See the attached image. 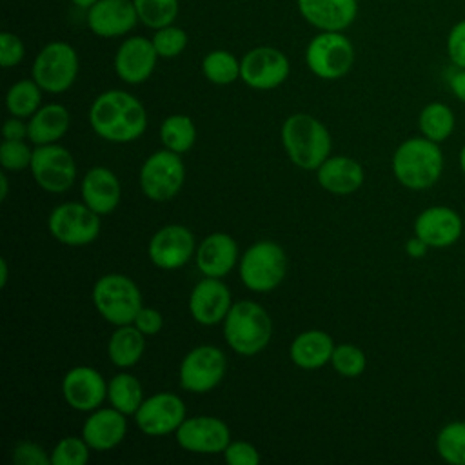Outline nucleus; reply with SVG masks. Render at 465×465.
Here are the masks:
<instances>
[{
	"label": "nucleus",
	"instance_id": "obj_43",
	"mask_svg": "<svg viewBox=\"0 0 465 465\" xmlns=\"http://www.w3.org/2000/svg\"><path fill=\"white\" fill-rule=\"evenodd\" d=\"M13 461L16 465H51V454L35 441H20L13 449Z\"/></svg>",
	"mask_w": 465,
	"mask_h": 465
},
{
	"label": "nucleus",
	"instance_id": "obj_46",
	"mask_svg": "<svg viewBox=\"0 0 465 465\" xmlns=\"http://www.w3.org/2000/svg\"><path fill=\"white\" fill-rule=\"evenodd\" d=\"M4 140H25L27 138V124H24V118L11 116L5 120L2 127Z\"/></svg>",
	"mask_w": 465,
	"mask_h": 465
},
{
	"label": "nucleus",
	"instance_id": "obj_40",
	"mask_svg": "<svg viewBox=\"0 0 465 465\" xmlns=\"http://www.w3.org/2000/svg\"><path fill=\"white\" fill-rule=\"evenodd\" d=\"M33 149L25 140H4L0 145V163L5 171H22L31 165Z\"/></svg>",
	"mask_w": 465,
	"mask_h": 465
},
{
	"label": "nucleus",
	"instance_id": "obj_9",
	"mask_svg": "<svg viewBox=\"0 0 465 465\" xmlns=\"http://www.w3.org/2000/svg\"><path fill=\"white\" fill-rule=\"evenodd\" d=\"M49 232L54 240L69 247L93 243L102 229V216L84 202H65L56 205L47 218Z\"/></svg>",
	"mask_w": 465,
	"mask_h": 465
},
{
	"label": "nucleus",
	"instance_id": "obj_47",
	"mask_svg": "<svg viewBox=\"0 0 465 465\" xmlns=\"http://www.w3.org/2000/svg\"><path fill=\"white\" fill-rule=\"evenodd\" d=\"M450 93L465 104V67H456L454 73L449 76Z\"/></svg>",
	"mask_w": 465,
	"mask_h": 465
},
{
	"label": "nucleus",
	"instance_id": "obj_23",
	"mask_svg": "<svg viewBox=\"0 0 465 465\" xmlns=\"http://www.w3.org/2000/svg\"><path fill=\"white\" fill-rule=\"evenodd\" d=\"M127 432L125 414L114 407L94 409L82 425V438L93 450L104 452L120 445Z\"/></svg>",
	"mask_w": 465,
	"mask_h": 465
},
{
	"label": "nucleus",
	"instance_id": "obj_42",
	"mask_svg": "<svg viewBox=\"0 0 465 465\" xmlns=\"http://www.w3.org/2000/svg\"><path fill=\"white\" fill-rule=\"evenodd\" d=\"M222 454L229 465H258L260 463L258 449L252 443L243 440H234V441L231 440Z\"/></svg>",
	"mask_w": 465,
	"mask_h": 465
},
{
	"label": "nucleus",
	"instance_id": "obj_26",
	"mask_svg": "<svg viewBox=\"0 0 465 465\" xmlns=\"http://www.w3.org/2000/svg\"><path fill=\"white\" fill-rule=\"evenodd\" d=\"M316 180L327 193L345 196L356 193L363 185L365 171L354 158L338 154L329 156L316 169Z\"/></svg>",
	"mask_w": 465,
	"mask_h": 465
},
{
	"label": "nucleus",
	"instance_id": "obj_18",
	"mask_svg": "<svg viewBox=\"0 0 465 465\" xmlns=\"http://www.w3.org/2000/svg\"><path fill=\"white\" fill-rule=\"evenodd\" d=\"M463 232V220L449 205H430L414 218V234L430 249H447L454 245Z\"/></svg>",
	"mask_w": 465,
	"mask_h": 465
},
{
	"label": "nucleus",
	"instance_id": "obj_2",
	"mask_svg": "<svg viewBox=\"0 0 465 465\" xmlns=\"http://www.w3.org/2000/svg\"><path fill=\"white\" fill-rule=\"evenodd\" d=\"M443 151L438 142L425 136H412L403 140L392 154V174L411 191H425L432 187L443 173Z\"/></svg>",
	"mask_w": 465,
	"mask_h": 465
},
{
	"label": "nucleus",
	"instance_id": "obj_19",
	"mask_svg": "<svg viewBox=\"0 0 465 465\" xmlns=\"http://www.w3.org/2000/svg\"><path fill=\"white\" fill-rule=\"evenodd\" d=\"M231 305V291L222 278L205 276L189 294V312L196 323L205 327L223 323Z\"/></svg>",
	"mask_w": 465,
	"mask_h": 465
},
{
	"label": "nucleus",
	"instance_id": "obj_7",
	"mask_svg": "<svg viewBox=\"0 0 465 465\" xmlns=\"http://www.w3.org/2000/svg\"><path fill=\"white\" fill-rule=\"evenodd\" d=\"M305 64L322 80L343 78L354 64V45L343 31H320L307 44Z\"/></svg>",
	"mask_w": 465,
	"mask_h": 465
},
{
	"label": "nucleus",
	"instance_id": "obj_32",
	"mask_svg": "<svg viewBox=\"0 0 465 465\" xmlns=\"http://www.w3.org/2000/svg\"><path fill=\"white\" fill-rule=\"evenodd\" d=\"M42 87L31 78L15 82L5 94V107L11 116L31 118L42 107Z\"/></svg>",
	"mask_w": 465,
	"mask_h": 465
},
{
	"label": "nucleus",
	"instance_id": "obj_20",
	"mask_svg": "<svg viewBox=\"0 0 465 465\" xmlns=\"http://www.w3.org/2000/svg\"><path fill=\"white\" fill-rule=\"evenodd\" d=\"M158 58L153 40L145 36H129L116 49L114 71L122 82L136 85L153 74Z\"/></svg>",
	"mask_w": 465,
	"mask_h": 465
},
{
	"label": "nucleus",
	"instance_id": "obj_37",
	"mask_svg": "<svg viewBox=\"0 0 465 465\" xmlns=\"http://www.w3.org/2000/svg\"><path fill=\"white\" fill-rule=\"evenodd\" d=\"M332 369L345 378L360 376L367 367V358L358 345L352 343H340L334 347L331 356Z\"/></svg>",
	"mask_w": 465,
	"mask_h": 465
},
{
	"label": "nucleus",
	"instance_id": "obj_50",
	"mask_svg": "<svg viewBox=\"0 0 465 465\" xmlns=\"http://www.w3.org/2000/svg\"><path fill=\"white\" fill-rule=\"evenodd\" d=\"M7 193H9V180H7V174L2 173L0 174V200L2 202L7 198Z\"/></svg>",
	"mask_w": 465,
	"mask_h": 465
},
{
	"label": "nucleus",
	"instance_id": "obj_25",
	"mask_svg": "<svg viewBox=\"0 0 465 465\" xmlns=\"http://www.w3.org/2000/svg\"><path fill=\"white\" fill-rule=\"evenodd\" d=\"M82 202L100 216L111 214L122 198V187L116 174L102 165L91 167L80 185Z\"/></svg>",
	"mask_w": 465,
	"mask_h": 465
},
{
	"label": "nucleus",
	"instance_id": "obj_52",
	"mask_svg": "<svg viewBox=\"0 0 465 465\" xmlns=\"http://www.w3.org/2000/svg\"><path fill=\"white\" fill-rule=\"evenodd\" d=\"M460 169H461V173L465 176V143L460 149Z\"/></svg>",
	"mask_w": 465,
	"mask_h": 465
},
{
	"label": "nucleus",
	"instance_id": "obj_27",
	"mask_svg": "<svg viewBox=\"0 0 465 465\" xmlns=\"http://www.w3.org/2000/svg\"><path fill=\"white\" fill-rule=\"evenodd\" d=\"M334 341L331 334L320 329H309L300 332L289 349V356L292 363L305 371L322 369L323 365L331 363V356L334 351Z\"/></svg>",
	"mask_w": 465,
	"mask_h": 465
},
{
	"label": "nucleus",
	"instance_id": "obj_21",
	"mask_svg": "<svg viewBox=\"0 0 465 465\" xmlns=\"http://www.w3.org/2000/svg\"><path fill=\"white\" fill-rule=\"evenodd\" d=\"M87 11V27L100 38L127 35L140 20L133 0H98Z\"/></svg>",
	"mask_w": 465,
	"mask_h": 465
},
{
	"label": "nucleus",
	"instance_id": "obj_13",
	"mask_svg": "<svg viewBox=\"0 0 465 465\" xmlns=\"http://www.w3.org/2000/svg\"><path fill=\"white\" fill-rule=\"evenodd\" d=\"M291 73L285 53L271 45H260L247 51L240 60V78L256 91H271L280 87Z\"/></svg>",
	"mask_w": 465,
	"mask_h": 465
},
{
	"label": "nucleus",
	"instance_id": "obj_45",
	"mask_svg": "<svg viewBox=\"0 0 465 465\" xmlns=\"http://www.w3.org/2000/svg\"><path fill=\"white\" fill-rule=\"evenodd\" d=\"M133 325H134L136 329H140L145 336H154V334H158V332L162 331V327H163V316H162V312H160L158 309L142 305V309H140V311L136 312V316H134Z\"/></svg>",
	"mask_w": 465,
	"mask_h": 465
},
{
	"label": "nucleus",
	"instance_id": "obj_1",
	"mask_svg": "<svg viewBox=\"0 0 465 465\" xmlns=\"http://www.w3.org/2000/svg\"><path fill=\"white\" fill-rule=\"evenodd\" d=\"M89 124L96 136L113 143H129L145 133L147 111L134 94L109 89L93 100Z\"/></svg>",
	"mask_w": 465,
	"mask_h": 465
},
{
	"label": "nucleus",
	"instance_id": "obj_22",
	"mask_svg": "<svg viewBox=\"0 0 465 465\" xmlns=\"http://www.w3.org/2000/svg\"><path fill=\"white\" fill-rule=\"evenodd\" d=\"M296 5L318 31H345L358 15V0H296Z\"/></svg>",
	"mask_w": 465,
	"mask_h": 465
},
{
	"label": "nucleus",
	"instance_id": "obj_16",
	"mask_svg": "<svg viewBox=\"0 0 465 465\" xmlns=\"http://www.w3.org/2000/svg\"><path fill=\"white\" fill-rule=\"evenodd\" d=\"M178 445L194 454L223 452L231 441L227 423L216 416H191L176 429Z\"/></svg>",
	"mask_w": 465,
	"mask_h": 465
},
{
	"label": "nucleus",
	"instance_id": "obj_31",
	"mask_svg": "<svg viewBox=\"0 0 465 465\" xmlns=\"http://www.w3.org/2000/svg\"><path fill=\"white\" fill-rule=\"evenodd\" d=\"M107 400L111 407L118 409L125 416L127 414L134 416V412L138 411V407L145 398H143V389L138 378L129 372H120L113 376L111 381L107 383Z\"/></svg>",
	"mask_w": 465,
	"mask_h": 465
},
{
	"label": "nucleus",
	"instance_id": "obj_15",
	"mask_svg": "<svg viewBox=\"0 0 465 465\" xmlns=\"http://www.w3.org/2000/svg\"><path fill=\"white\" fill-rule=\"evenodd\" d=\"M185 418L183 400L167 391L147 396L134 412L136 427L147 436H165L176 432Z\"/></svg>",
	"mask_w": 465,
	"mask_h": 465
},
{
	"label": "nucleus",
	"instance_id": "obj_28",
	"mask_svg": "<svg viewBox=\"0 0 465 465\" xmlns=\"http://www.w3.org/2000/svg\"><path fill=\"white\" fill-rule=\"evenodd\" d=\"M71 125V114L62 104L42 105L27 122V140L33 145L56 143L65 136Z\"/></svg>",
	"mask_w": 465,
	"mask_h": 465
},
{
	"label": "nucleus",
	"instance_id": "obj_51",
	"mask_svg": "<svg viewBox=\"0 0 465 465\" xmlns=\"http://www.w3.org/2000/svg\"><path fill=\"white\" fill-rule=\"evenodd\" d=\"M76 7H82V9H89L94 2H98V0H71Z\"/></svg>",
	"mask_w": 465,
	"mask_h": 465
},
{
	"label": "nucleus",
	"instance_id": "obj_12",
	"mask_svg": "<svg viewBox=\"0 0 465 465\" xmlns=\"http://www.w3.org/2000/svg\"><path fill=\"white\" fill-rule=\"evenodd\" d=\"M227 371V358L216 345H198L191 349L178 369L182 389L203 394L218 387Z\"/></svg>",
	"mask_w": 465,
	"mask_h": 465
},
{
	"label": "nucleus",
	"instance_id": "obj_49",
	"mask_svg": "<svg viewBox=\"0 0 465 465\" xmlns=\"http://www.w3.org/2000/svg\"><path fill=\"white\" fill-rule=\"evenodd\" d=\"M7 278H9L7 260L2 258V260H0V287H5V285H7Z\"/></svg>",
	"mask_w": 465,
	"mask_h": 465
},
{
	"label": "nucleus",
	"instance_id": "obj_11",
	"mask_svg": "<svg viewBox=\"0 0 465 465\" xmlns=\"http://www.w3.org/2000/svg\"><path fill=\"white\" fill-rule=\"evenodd\" d=\"M29 169L38 187L51 194L69 191L76 180L74 158L58 143L35 145Z\"/></svg>",
	"mask_w": 465,
	"mask_h": 465
},
{
	"label": "nucleus",
	"instance_id": "obj_29",
	"mask_svg": "<svg viewBox=\"0 0 465 465\" xmlns=\"http://www.w3.org/2000/svg\"><path fill=\"white\" fill-rule=\"evenodd\" d=\"M143 351L145 334L133 323L118 325L107 341V356L111 363L120 369L134 367L143 356Z\"/></svg>",
	"mask_w": 465,
	"mask_h": 465
},
{
	"label": "nucleus",
	"instance_id": "obj_36",
	"mask_svg": "<svg viewBox=\"0 0 465 465\" xmlns=\"http://www.w3.org/2000/svg\"><path fill=\"white\" fill-rule=\"evenodd\" d=\"M138 20L149 29H160L174 24L178 16V0H133Z\"/></svg>",
	"mask_w": 465,
	"mask_h": 465
},
{
	"label": "nucleus",
	"instance_id": "obj_14",
	"mask_svg": "<svg viewBox=\"0 0 465 465\" xmlns=\"http://www.w3.org/2000/svg\"><path fill=\"white\" fill-rule=\"evenodd\" d=\"M194 234L182 223H169L158 229L147 247L149 260L162 271H174L183 267L196 252Z\"/></svg>",
	"mask_w": 465,
	"mask_h": 465
},
{
	"label": "nucleus",
	"instance_id": "obj_3",
	"mask_svg": "<svg viewBox=\"0 0 465 465\" xmlns=\"http://www.w3.org/2000/svg\"><path fill=\"white\" fill-rule=\"evenodd\" d=\"M282 143L296 167L316 171L331 156L332 138L318 118L307 113H294L282 125Z\"/></svg>",
	"mask_w": 465,
	"mask_h": 465
},
{
	"label": "nucleus",
	"instance_id": "obj_5",
	"mask_svg": "<svg viewBox=\"0 0 465 465\" xmlns=\"http://www.w3.org/2000/svg\"><path fill=\"white\" fill-rule=\"evenodd\" d=\"M93 303L98 314L111 325H127L134 322L143 300L140 287L125 274L109 272L93 285Z\"/></svg>",
	"mask_w": 465,
	"mask_h": 465
},
{
	"label": "nucleus",
	"instance_id": "obj_17",
	"mask_svg": "<svg viewBox=\"0 0 465 465\" xmlns=\"http://www.w3.org/2000/svg\"><path fill=\"white\" fill-rule=\"evenodd\" d=\"M62 396L71 409L93 412L107 398V383L96 369L76 365L62 378Z\"/></svg>",
	"mask_w": 465,
	"mask_h": 465
},
{
	"label": "nucleus",
	"instance_id": "obj_6",
	"mask_svg": "<svg viewBox=\"0 0 465 465\" xmlns=\"http://www.w3.org/2000/svg\"><path fill=\"white\" fill-rule=\"evenodd\" d=\"M240 280L252 292L274 291L287 274V254L272 240L254 242L240 258Z\"/></svg>",
	"mask_w": 465,
	"mask_h": 465
},
{
	"label": "nucleus",
	"instance_id": "obj_33",
	"mask_svg": "<svg viewBox=\"0 0 465 465\" xmlns=\"http://www.w3.org/2000/svg\"><path fill=\"white\" fill-rule=\"evenodd\" d=\"M160 140L165 149L178 154L187 153L196 142L194 122L185 114H171L160 125Z\"/></svg>",
	"mask_w": 465,
	"mask_h": 465
},
{
	"label": "nucleus",
	"instance_id": "obj_38",
	"mask_svg": "<svg viewBox=\"0 0 465 465\" xmlns=\"http://www.w3.org/2000/svg\"><path fill=\"white\" fill-rule=\"evenodd\" d=\"M91 447L82 436H65L51 450V465H84Z\"/></svg>",
	"mask_w": 465,
	"mask_h": 465
},
{
	"label": "nucleus",
	"instance_id": "obj_10",
	"mask_svg": "<svg viewBox=\"0 0 465 465\" xmlns=\"http://www.w3.org/2000/svg\"><path fill=\"white\" fill-rule=\"evenodd\" d=\"M140 189L153 202L174 198L185 182V165L178 153L160 149L145 158L140 167Z\"/></svg>",
	"mask_w": 465,
	"mask_h": 465
},
{
	"label": "nucleus",
	"instance_id": "obj_4",
	"mask_svg": "<svg viewBox=\"0 0 465 465\" xmlns=\"http://www.w3.org/2000/svg\"><path fill=\"white\" fill-rule=\"evenodd\" d=\"M272 336V320L269 312L252 300H240L231 305L223 320V338L240 356L262 352Z\"/></svg>",
	"mask_w": 465,
	"mask_h": 465
},
{
	"label": "nucleus",
	"instance_id": "obj_34",
	"mask_svg": "<svg viewBox=\"0 0 465 465\" xmlns=\"http://www.w3.org/2000/svg\"><path fill=\"white\" fill-rule=\"evenodd\" d=\"M202 73L211 84L229 85L240 78V60L225 49H214L203 56Z\"/></svg>",
	"mask_w": 465,
	"mask_h": 465
},
{
	"label": "nucleus",
	"instance_id": "obj_24",
	"mask_svg": "<svg viewBox=\"0 0 465 465\" xmlns=\"http://www.w3.org/2000/svg\"><path fill=\"white\" fill-rule=\"evenodd\" d=\"M194 258L203 276L223 278L238 262V243L227 232H211L196 247Z\"/></svg>",
	"mask_w": 465,
	"mask_h": 465
},
{
	"label": "nucleus",
	"instance_id": "obj_44",
	"mask_svg": "<svg viewBox=\"0 0 465 465\" xmlns=\"http://www.w3.org/2000/svg\"><path fill=\"white\" fill-rule=\"evenodd\" d=\"M445 47L450 64L454 67H465V18L450 27Z\"/></svg>",
	"mask_w": 465,
	"mask_h": 465
},
{
	"label": "nucleus",
	"instance_id": "obj_39",
	"mask_svg": "<svg viewBox=\"0 0 465 465\" xmlns=\"http://www.w3.org/2000/svg\"><path fill=\"white\" fill-rule=\"evenodd\" d=\"M151 40L160 58H174L182 54L183 49L187 47L189 36L182 27L171 24V25L154 29V35Z\"/></svg>",
	"mask_w": 465,
	"mask_h": 465
},
{
	"label": "nucleus",
	"instance_id": "obj_41",
	"mask_svg": "<svg viewBox=\"0 0 465 465\" xmlns=\"http://www.w3.org/2000/svg\"><path fill=\"white\" fill-rule=\"evenodd\" d=\"M25 56V47L24 42L20 40L18 35L11 31H2L0 33V64L2 67L9 69L18 65Z\"/></svg>",
	"mask_w": 465,
	"mask_h": 465
},
{
	"label": "nucleus",
	"instance_id": "obj_35",
	"mask_svg": "<svg viewBox=\"0 0 465 465\" xmlns=\"http://www.w3.org/2000/svg\"><path fill=\"white\" fill-rule=\"evenodd\" d=\"M436 452L450 465H465V421L445 423L436 434Z\"/></svg>",
	"mask_w": 465,
	"mask_h": 465
},
{
	"label": "nucleus",
	"instance_id": "obj_30",
	"mask_svg": "<svg viewBox=\"0 0 465 465\" xmlns=\"http://www.w3.org/2000/svg\"><path fill=\"white\" fill-rule=\"evenodd\" d=\"M418 127L421 136L441 143L454 133V111L443 102H429L418 114Z\"/></svg>",
	"mask_w": 465,
	"mask_h": 465
},
{
	"label": "nucleus",
	"instance_id": "obj_8",
	"mask_svg": "<svg viewBox=\"0 0 465 465\" xmlns=\"http://www.w3.org/2000/svg\"><path fill=\"white\" fill-rule=\"evenodd\" d=\"M78 54L67 42L45 44L33 62V80L44 93H65L78 76Z\"/></svg>",
	"mask_w": 465,
	"mask_h": 465
},
{
	"label": "nucleus",
	"instance_id": "obj_48",
	"mask_svg": "<svg viewBox=\"0 0 465 465\" xmlns=\"http://www.w3.org/2000/svg\"><path fill=\"white\" fill-rule=\"evenodd\" d=\"M429 249H430V247H429L420 236H416V234H414L412 238H409L407 243H405V252H407L411 258H423Z\"/></svg>",
	"mask_w": 465,
	"mask_h": 465
}]
</instances>
